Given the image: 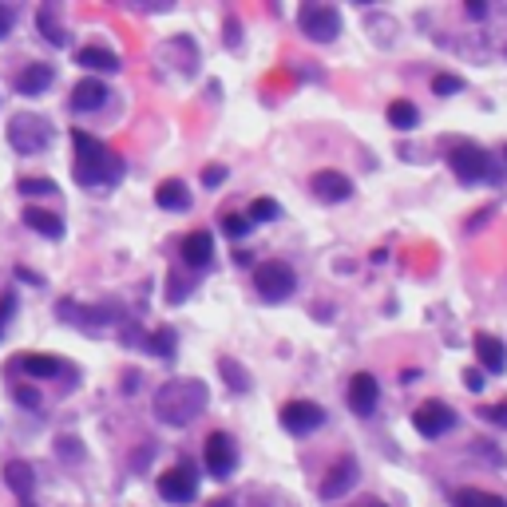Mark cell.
Masks as SVG:
<instances>
[{"label": "cell", "instance_id": "1", "mask_svg": "<svg viewBox=\"0 0 507 507\" xmlns=\"http://www.w3.org/2000/svg\"><path fill=\"white\" fill-rule=\"evenodd\" d=\"M72 147H75V163H72V179L80 187H115L123 179V159L115 151H107L100 139L80 132H72Z\"/></svg>", "mask_w": 507, "mask_h": 507}, {"label": "cell", "instance_id": "2", "mask_svg": "<svg viewBox=\"0 0 507 507\" xmlns=\"http://www.w3.org/2000/svg\"><path fill=\"white\" fill-rule=\"evenodd\" d=\"M207 405H210L207 385L194 381V376L167 381V385H159V393H155V416L171 428H187L190 420H199V413H207Z\"/></svg>", "mask_w": 507, "mask_h": 507}, {"label": "cell", "instance_id": "3", "mask_svg": "<svg viewBox=\"0 0 507 507\" xmlns=\"http://www.w3.org/2000/svg\"><path fill=\"white\" fill-rule=\"evenodd\" d=\"M48 143H52V123L44 115H36V112L13 115V123H8V147L16 155H40Z\"/></svg>", "mask_w": 507, "mask_h": 507}, {"label": "cell", "instance_id": "4", "mask_svg": "<svg viewBox=\"0 0 507 507\" xmlns=\"http://www.w3.org/2000/svg\"><path fill=\"white\" fill-rule=\"evenodd\" d=\"M448 167L460 182H483L492 179V155L476 143H460L448 151Z\"/></svg>", "mask_w": 507, "mask_h": 507}, {"label": "cell", "instance_id": "5", "mask_svg": "<svg viewBox=\"0 0 507 507\" xmlns=\"http://www.w3.org/2000/svg\"><path fill=\"white\" fill-rule=\"evenodd\" d=\"M254 286L266 301H286L297 286V274L289 262H262V266H254Z\"/></svg>", "mask_w": 507, "mask_h": 507}, {"label": "cell", "instance_id": "6", "mask_svg": "<svg viewBox=\"0 0 507 507\" xmlns=\"http://www.w3.org/2000/svg\"><path fill=\"white\" fill-rule=\"evenodd\" d=\"M297 24L314 44H329V40L341 36V16L333 13L329 5H306L297 13Z\"/></svg>", "mask_w": 507, "mask_h": 507}, {"label": "cell", "instance_id": "7", "mask_svg": "<svg viewBox=\"0 0 507 507\" xmlns=\"http://www.w3.org/2000/svg\"><path fill=\"white\" fill-rule=\"evenodd\" d=\"M159 495H163L167 503H190L194 495H199V476H194L190 463L167 468L163 476H159Z\"/></svg>", "mask_w": 507, "mask_h": 507}, {"label": "cell", "instance_id": "8", "mask_svg": "<svg viewBox=\"0 0 507 507\" xmlns=\"http://www.w3.org/2000/svg\"><path fill=\"white\" fill-rule=\"evenodd\" d=\"M413 428L420 436H428V440H436V436H444L456 428V413L444 405V401H424L413 413Z\"/></svg>", "mask_w": 507, "mask_h": 507}, {"label": "cell", "instance_id": "9", "mask_svg": "<svg viewBox=\"0 0 507 507\" xmlns=\"http://www.w3.org/2000/svg\"><path fill=\"white\" fill-rule=\"evenodd\" d=\"M326 424V408L314 405V401H289L282 405V428L294 436H309Z\"/></svg>", "mask_w": 507, "mask_h": 507}, {"label": "cell", "instance_id": "10", "mask_svg": "<svg viewBox=\"0 0 507 507\" xmlns=\"http://www.w3.org/2000/svg\"><path fill=\"white\" fill-rule=\"evenodd\" d=\"M202 460H207V472L214 480H226L239 463V452H234V440L226 433H210L207 436V448H202Z\"/></svg>", "mask_w": 507, "mask_h": 507}, {"label": "cell", "instance_id": "11", "mask_svg": "<svg viewBox=\"0 0 507 507\" xmlns=\"http://www.w3.org/2000/svg\"><path fill=\"white\" fill-rule=\"evenodd\" d=\"M376 401H381V385H376L373 373H357L349 381V408L357 416H373L376 413Z\"/></svg>", "mask_w": 507, "mask_h": 507}, {"label": "cell", "instance_id": "12", "mask_svg": "<svg viewBox=\"0 0 507 507\" xmlns=\"http://www.w3.org/2000/svg\"><path fill=\"white\" fill-rule=\"evenodd\" d=\"M353 483H357V460H353V456H341V460L329 468L326 483H321V500H341L345 492H353Z\"/></svg>", "mask_w": 507, "mask_h": 507}, {"label": "cell", "instance_id": "13", "mask_svg": "<svg viewBox=\"0 0 507 507\" xmlns=\"http://www.w3.org/2000/svg\"><path fill=\"white\" fill-rule=\"evenodd\" d=\"M309 190H314L321 202H345L353 194V182L345 179L341 171H317V175L309 179Z\"/></svg>", "mask_w": 507, "mask_h": 507}, {"label": "cell", "instance_id": "14", "mask_svg": "<svg viewBox=\"0 0 507 507\" xmlns=\"http://www.w3.org/2000/svg\"><path fill=\"white\" fill-rule=\"evenodd\" d=\"M179 254H182V262H187L190 269H207L210 258H214V239L207 230H190L187 239L179 242Z\"/></svg>", "mask_w": 507, "mask_h": 507}, {"label": "cell", "instance_id": "15", "mask_svg": "<svg viewBox=\"0 0 507 507\" xmlns=\"http://www.w3.org/2000/svg\"><path fill=\"white\" fill-rule=\"evenodd\" d=\"M476 357H480V373H503L507 369V349L495 333H476Z\"/></svg>", "mask_w": 507, "mask_h": 507}, {"label": "cell", "instance_id": "16", "mask_svg": "<svg viewBox=\"0 0 507 507\" xmlns=\"http://www.w3.org/2000/svg\"><path fill=\"white\" fill-rule=\"evenodd\" d=\"M52 80H56L52 63H28L24 72H16V92L20 95H40V92L52 88Z\"/></svg>", "mask_w": 507, "mask_h": 507}, {"label": "cell", "instance_id": "17", "mask_svg": "<svg viewBox=\"0 0 507 507\" xmlns=\"http://www.w3.org/2000/svg\"><path fill=\"white\" fill-rule=\"evenodd\" d=\"M103 103H107V88L100 80H80L72 88V107L75 112H100Z\"/></svg>", "mask_w": 507, "mask_h": 507}, {"label": "cell", "instance_id": "18", "mask_svg": "<svg viewBox=\"0 0 507 507\" xmlns=\"http://www.w3.org/2000/svg\"><path fill=\"white\" fill-rule=\"evenodd\" d=\"M5 483L20 495V500H32V492H36V476H32V463H24V460H8V463H5Z\"/></svg>", "mask_w": 507, "mask_h": 507}, {"label": "cell", "instance_id": "19", "mask_svg": "<svg viewBox=\"0 0 507 507\" xmlns=\"http://www.w3.org/2000/svg\"><path fill=\"white\" fill-rule=\"evenodd\" d=\"M155 202L163 210H190V190L182 187L179 179H167V182H159V190H155Z\"/></svg>", "mask_w": 507, "mask_h": 507}, {"label": "cell", "instance_id": "20", "mask_svg": "<svg viewBox=\"0 0 507 507\" xmlns=\"http://www.w3.org/2000/svg\"><path fill=\"white\" fill-rule=\"evenodd\" d=\"M24 222L32 226L36 234H44V239H63V222H60V214H48V210H40V207H28L24 210Z\"/></svg>", "mask_w": 507, "mask_h": 507}, {"label": "cell", "instance_id": "21", "mask_svg": "<svg viewBox=\"0 0 507 507\" xmlns=\"http://www.w3.org/2000/svg\"><path fill=\"white\" fill-rule=\"evenodd\" d=\"M75 63H83V68H95V72H115V68H120V56H115L112 48L92 44V48H80Z\"/></svg>", "mask_w": 507, "mask_h": 507}, {"label": "cell", "instance_id": "22", "mask_svg": "<svg viewBox=\"0 0 507 507\" xmlns=\"http://www.w3.org/2000/svg\"><path fill=\"white\" fill-rule=\"evenodd\" d=\"M20 369H24L28 376H40V381H48V376L63 373V361H56V357H40V353H28V357H20Z\"/></svg>", "mask_w": 507, "mask_h": 507}, {"label": "cell", "instance_id": "23", "mask_svg": "<svg viewBox=\"0 0 507 507\" xmlns=\"http://www.w3.org/2000/svg\"><path fill=\"white\" fill-rule=\"evenodd\" d=\"M388 123H393L396 132H413L420 123V112L408 100H396V103H388Z\"/></svg>", "mask_w": 507, "mask_h": 507}, {"label": "cell", "instance_id": "24", "mask_svg": "<svg viewBox=\"0 0 507 507\" xmlns=\"http://www.w3.org/2000/svg\"><path fill=\"white\" fill-rule=\"evenodd\" d=\"M456 507H507V500L503 495H492V492H480V488H460Z\"/></svg>", "mask_w": 507, "mask_h": 507}, {"label": "cell", "instance_id": "25", "mask_svg": "<svg viewBox=\"0 0 507 507\" xmlns=\"http://www.w3.org/2000/svg\"><path fill=\"white\" fill-rule=\"evenodd\" d=\"M175 345H179V337H175V329L171 326H163V329H155L151 337L143 341V349H151L155 357H175Z\"/></svg>", "mask_w": 507, "mask_h": 507}, {"label": "cell", "instance_id": "26", "mask_svg": "<svg viewBox=\"0 0 507 507\" xmlns=\"http://www.w3.org/2000/svg\"><path fill=\"white\" fill-rule=\"evenodd\" d=\"M36 28H40V36H44V40H52V44H68V36H63V28L56 24V13H52V8L44 5V8H40V13H36Z\"/></svg>", "mask_w": 507, "mask_h": 507}, {"label": "cell", "instance_id": "27", "mask_svg": "<svg viewBox=\"0 0 507 507\" xmlns=\"http://www.w3.org/2000/svg\"><path fill=\"white\" fill-rule=\"evenodd\" d=\"M219 369L226 373V385H230L234 393H246V388H250V373H246L242 365H234L230 357H222V361H219Z\"/></svg>", "mask_w": 507, "mask_h": 507}, {"label": "cell", "instance_id": "28", "mask_svg": "<svg viewBox=\"0 0 507 507\" xmlns=\"http://www.w3.org/2000/svg\"><path fill=\"white\" fill-rule=\"evenodd\" d=\"M250 222H269V219H278V202L274 199H254L250 202V214H246Z\"/></svg>", "mask_w": 507, "mask_h": 507}, {"label": "cell", "instance_id": "29", "mask_svg": "<svg viewBox=\"0 0 507 507\" xmlns=\"http://www.w3.org/2000/svg\"><path fill=\"white\" fill-rule=\"evenodd\" d=\"M16 187H20V194H28V199H36V194H56V182L52 179H20Z\"/></svg>", "mask_w": 507, "mask_h": 507}, {"label": "cell", "instance_id": "30", "mask_svg": "<svg viewBox=\"0 0 507 507\" xmlns=\"http://www.w3.org/2000/svg\"><path fill=\"white\" fill-rule=\"evenodd\" d=\"M250 219L246 214H226L222 219V234H230V239H242V234H250Z\"/></svg>", "mask_w": 507, "mask_h": 507}, {"label": "cell", "instance_id": "31", "mask_svg": "<svg viewBox=\"0 0 507 507\" xmlns=\"http://www.w3.org/2000/svg\"><path fill=\"white\" fill-rule=\"evenodd\" d=\"M476 413L488 420V424H495V428H507V401H500V405H483V408H476Z\"/></svg>", "mask_w": 507, "mask_h": 507}, {"label": "cell", "instance_id": "32", "mask_svg": "<svg viewBox=\"0 0 507 507\" xmlns=\"http://www.w3.org/2000/svg\"><path fill=\"white\" fill-rule=\"evenodd\" d=\"M16 294H5V297H0V337H5V329L8 326H13V317H16Z\"/></svg>", "mask_w": 507, "mask_h": 507}, {"label": "cell", "instance_id": "33", "mask_svg": "<svg viewBox=\"0 0 507 507\" xmlns=\"http://www.w3.org/2000/svg\"><path fill=\"white\" fill-rule=\"evenodd\" d=\"M460 88H463L460 75H436V80H433V92L436 95H456Z\"/></svg>", "mask_w": 507, "mask_h": 507}, {"label": "cell", "instance_id": "34", "mask_svg": "<svg viewBox=\"0 0 507 507\" xmlns=\"http://www.w3.org/2000/svg\"><path fill=\"white\" fill-rule=\"evenodd\" d=\"M13 401H20L24 408H40V393L28 385H13Z\"/></svg>", "mask_w": 507, "mask_h": 507}, {"label": "cell", "instance_id": "35", "mask_svg": "<svg viewBox=\"0 0 507 507\" xmlns=\"http://www.w3.org/2000/svg\"><path fill=\"white\" fill-rule=\"evenodd\" d=\"M202 182H207V187H222V182H226V167H202Z\"/></svg>", "mask_w": 507, "mask_h": 507}, {"label": "cell", "instance_id": "36", "mask_svg": "<svg viewBox=\"0 0 507 507\" xmlns=\"http://www.w3.org/2000/svg\"><path fill=\"white\" fill-rule=\"evenodd\" d=\"M463 385H468L472 393H480V388L488 385V381H483V373H480V369H463Z\"/></svg>", "mask_w": 507, "mask_h": 507}, {"label": "cell", "instance_id": "37", "mask_svg": "<svg viewBox=\"0 0 507 507\" xmlns=\"http://www.w3.org/2000/svg\"><path fill=\"white\" fill-rule=\"evenodd\" d=\"M8 28H13V8H5V5H0V40L8 36Z\"/></svg>", "mask_w": 507, "mask_h": 507}, {"label": "cell", "instance_id": "38", "mask_svg": "<svg viewBox=\"0 0 507 507\" xmlns=\"http://www.w3.org/2000/svg\"><path fill=\"white\" fill-rule=\"evenodd\" d=\"M60 452H63V456H75V452H80V456H83V448H75L72 436H60Z\"/></svg>", "mask_w": 507, "mask_h": 507}, {"label": "cell", "instance_id": "39", "mask_svg": "<svg viewBox=\"0 0 507 507\" xmlns=\"http://www.w3.org/2000/svg\"><path fill=\"white\" fill-rule=\"evenodd\" d=\"M468 13H472V16H483V13H488V5H480V0H472V5H468Z\"/></svg>", "mask_w": 507, "mask_h": 507}, {"label": "cell", "instance_id": "40", "mask_svg": "<svg viewBox=\"0 0 507 507\" xmlns=\"http://www.w3.org/2000/svg\"><path fill=\"white\" fill-rule=\"evenodd\" d=\"M207 507H230V500H214V503H207Z\"/></svg>", "mask_w": 507, "mask_h": 507}, {"label": "cell", "instance_id": "41", "mask_svg": "<svg viewBox=\"0 0 507 507\" xmlns=\"http://www.w3.org/2000/svg\"><path fill=\"white\" fill-rule=\"evenodd\" d=\"M365 507H385V503H381V500H369V503H365Z\"/></svg>", "mask_w": 507, "mask_h": 507}, {"label": "cell", "instance_id": "42", "mask_svg": "<svg viewBox=\"0 0 507 507\" xmlns=\"http://www.w3.org/2000/svg\"><path fill=\"white\" fill-rule=\"evenodd\" d=\"M20 507H36V503H32V500H20Z\"/></svg>", "mask_w": 507, "mask_h": 507}, {"label": "cell", "instance_id": "43", "mask_svg": "<svg viewBox=\"0 0 507 507\" xmlns=\"http://www.w3.org/2000/svg\"><path fill=\"white\" fill-rule=\"evenodd\" d=\"M503 159H507V147H503Z\"/></svg>", "mask_w": 507, "mask_h": 507}]
</instances>
